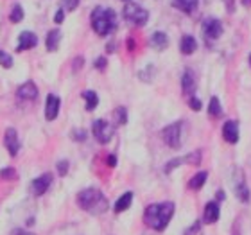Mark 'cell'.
Returning a JSON list of instances; mask_svg holds the SVG:
<instances>
[{"label":"cell","mask_w":251,"mask_h":235,"mask_svg":"<svg viewBox=\"0 0 251 235\" xmlns=\"http://www.w3.org/2000/svg\"><path fill=\"white\" fill-rule=\"evenodd\" d=\"M174 215V203L173 201H163V203L149 205L144 212V223L149 228L156 232H163L169 226Z\"/></svg>","instance_id":"1"},{"label":"cell","mask_w":251,"mask_h":235,"mask_svg":"<svg viewBox=\"0 0 251 235\" xmlns=\"http://www.w3.org/2000/svg\"><path fill=\"white\" fill-rule=\"evenodd\" d=\"M77 205L83 210H86L88 214L94 215L104 214L106 210L110 209L108 198L97 188H84V190H81L77 194Z\"/></svg>","instance_id":"2"},{"label":"cell","mask_w":251,"mask_h":235,"mask_svg":"<svg viewBox=\"0 0 251 235\" xmlns=\"http://www.w3.org/2000/svg\"><path fill=\"white\" fill-rule=\"evenodd\" d=\"M90 22H92V27L94 31L99 34V36H108L117 26V16L115 11L110 9V7H95L90 15Z\"/></svg>","instance_id":"3"},{"label":"cell","mask_w":251,"mask_h":235,"mask_svg":"<svg viewBox=\"0 0 251 235\" xmlns=\"http://www.w3.org/2000/svg\"><path fill=\"white\" fill-rule=\"evenodd\" d=\"M124 18L131 24H135V26H146L147 20H149V13L142 5L127 2L124 5Z\"/></svg>","instance_id":"4"},{"label":"cell","mask_w":251,"mask_h":235,"mask_svg":"<svg viewBox=\"0 0 251 235\" xmlns=\"http://www.w3.org/2000/svg\"><path fill=\"white\" fill-rule=\"evenodd\" d=\"M92 133H94L95 140L99 142V144H108L113 138V135H115V126L110 124L108 120L99 119L92 124Z\"/></svg>","instance_id":"5"},{"label":"cell","mask_w":251,"mask_h":235,"mask_svg":"<svg viewBox=\"0 0 251 235\" xmlns=\"http://www.w3.org/2000/svg\"><path fill=\"white\" fill-rule=\"evenodd\" d=\"M163 142L173 149H178L181 146V122H173L162 131Z\"/></svg>","instance_id":"6"},{"label":"cell","mask_w":251,"mask_h":235,"mask_svg":"<svg viewBox=\"0 0 251 235\" xmlns=\"http://www.w3.org/2000/svg\"><path fill=\"white\" fill-rule=\"evenodd\" d=\"M201 31H203V36L208 42H215L217 38L223 34V24H221L217 18H206L203 22V27H201Z\"/></svg>","instance_id":"7"},{"label":"cell","mask_w":251,"mask_h":235,"mask_svg":"<svg viewBox=\"0 0 251 235\" xmlns=\"http://www.w3.org/2000/svg\"><path fill=\"white\" fill-rule=\"evenodd\" d=\"M50 183H52V174L50 173H45L42 174L40 178H36L34 182H32L31 185V192L34 194V196H43V194L47 192L49 187H50Z\"/></svg>","instance_id":"8"},{"label":"cell","mask_w":251,"mask_h":235,"mask_svg":"<svg viewBox=\"0 0 251 235\" xmlns=\"http://www.w3.org/2000/svg\"><path fill=\"white\" fill-rule=\"evenodd\" d=\"M4 144H5V147H7V153H9L11 157H16V155H18V151H20V138H18L16 130L9 128V130L5 131Z\"/></svg>","instance_id":"9"},{"label":"cell","mask_w":251,"mask_h":235,"mask_svg":"<svg viewBox=\"0 0 251 235\" xmlns=\"http://www.w3.org/2000/svg\"><path fill=\"white\" fill-rule=\"evenodd\" d=\"M237 174H239V180H235V187H233L235 196L241 199L242 203H248L250 201V188H248L246 182H244V174H242L241 169H237Z\"/></svg>","instance_id":"10"},{"label":"cell","mask_w":251,"mask_h":235,"mask_svg":"<svg viewBox=\"0 0 251 235\" xmlns=\"http://www.w3.org/2000/svg\"><path fill=\"white\" fill-rule=\"evenodd\" d=\"M221 210H219V203L217 201H210V203L204 205V214H203V221L206 225H214L219 221Z\"/></svg>","instance_id":"11"},{"label":"cell","mask_w":251,"mask_h":235,"mask_svg":"<svg viewBox=\"0 0 251 235\" xmlns=\"http://www.w3.org/2000/svg\"><path fill=\"white\" fill-rule=\"evenodd\" d=\"M59 104L61 101L56 94H50L47 97V103H45V119L47 120H54L59 113Z\"/></svg>","instance_id":"12"},{"label":"cell","mask_w":251,"mask_h":235,"mask_svg":"<svg viewBox=\"0 0 251 235\" xmlns=\"http://www.w3.org/2000/svg\"><path fill=\"white\" fill-rule=\"evenodd\" d=\"M223 136L228 144H237L239 142V122L235 120H228L223 126Z\"/></svg>","instance_id":"13"},{"label":"cell","mask_w":251,"mask_h":235,"mask_svg":"<svg viewBox=\"0 0 251 235\" xmlns=\"http://www.w3.org/2000/svg\"><path fill=\"white\" fill-rule=\"evenodd\" d=\"M38 45V36L34 32L25 31L20 34V42H18V47H16V52H24V51H29V49L36 47Z\"/></svg>","instance_id":"14"},{"label":"cell","mask_w":251,"mask_h":235,"mask_svg":"<svg viewBox=\"0 0 251 235\" xmlns=\"http://www.w3.org/2000/svg\"><path fill=\"white\" fill-rule=\"evenodd\" d=\"M181 90L187 97H194V92H196V76H194L192 70H185L183 76H181Z\"/></svg>","instance_id":"15"},{"label":"cell","mask_w":251,"mask_h":235,"mask_svg":"<svg viewBox=\"0 0 251 235\" xmlns=\"http://www.w3.org/2000/svg\"><path fill=\"white\" fill-rule=\"evenodd\" d=\"M16 95L24 101H32L38 97V86L32 81H27L20 86V88L16 90Z\"/></svg>","instance_id":"16"},{"label":"cell","mask_w":251,"mask_h":235,"mask_svg":"<svg viewBox=\"0 0 251 235\" xmlns=\"http://www.w3.org/2000/svg\"><path fill=\"white\" fill-rule=\"evenodd\" d=\"M59 42H61V31L59 29H52V31L47 32V51L49 52H56L59 49Z\"/></svg>","instance_id":"17"},{"label":"cell","mask_w":251,"mask_h":235,"mask_svg":"<svg viewBox=\"0 0 251 235\" xmlns=\"http://www.w3.org/2000/svg\"><path fill=\"white\" fill-rule=\"evenodd\" d=\"M173 5L176 9L187 13V15H192L194 11L198 9L199 0H173Z\"/></svg>","instance_id":"18"},{"label":"cell","mask_w":251,"mask_h":235,"mask_svg":"<svg viewBox=\"0 0 251 235\" xmlns=\"http://www.w3.org/2000/svg\"><path fill=\"white\" fill-rule=\"evenodd\" d=\"M149 45H151L152 49H156V51H163V49L169 45V38L165 32H154L151 38H149Z\"/></svg>","instance_id":"19"},{"label":"cell","mask_w":251,"mask_h":235,"mask_svg":"<svg viewBox=\"0 0 251 235\" xmlns=\"http://www.w3.org/2000/svg\"><path fill=\"white\" fill-rule=\"evenodd\" d=\"M179 49H181V52L185 54V56H190V54L198 49V43H196V38L190 36V34H185L183 38H181V43H179Z\"/></svg>","instance_id":"20"},{"label":"cell","mask_w":251,"mask_h":235,"mask_svg":"<svg viewBox=\"0 0 251 235\" xmlns=\"http://www.w3.org/2000/svg\"><path fill=\"white\" fill-rule=\"evenodd\" d=\"M131 201H133V192H124L121 198L117 199L115 203V212L121 214V212H126V210L131 207Z\"/></svg>","instance_id":"21"},{"label":"cell","mask_w":251,"mask_h":235,"mask_svg":"<svg viewBox=\"0 0 251 235\" xmlns=\"http://www.w3.org/2000/svg\"><path fill=\"white\" fill-rule=\"evenodd\" d=\"M83 99L86 101V110L88 111H94L95 108H97V104H99V95L95 94V92H92V90H86V92H84Z\"/></svg>","instance_id":"22"},{"label":"cell","mask_w":251,"mask_h":235,"mask_svg":"<svg viewBox=\"0 0 251 235\" xmlns=\"http://www.w3.org/2000/svg\"><path fill=\"white\" fill-rule=\"evenodd\" d=\"M206 180H208V173H206V171H201V173H198L190 182H188V187L194 188V190H199V188L204 185Z\"/></svg>","instance_id":"23"},{"label":"cell","mask_w":251,"mask_h":235,"mask_svg":"<svg viewBox=\"0 0 251 235\" xmlns=\"http://www.w3.org/2000/svg\"><path fill=\"white\" fill-rule=\"evenodd\" d=\"M208 115L214 117V119H219L223 115V108H221V103L217 97H212L208 103Z\"/></svg>","instance_id":"24"},{"label":"cell","mask_w":251,"mask_h":235,"mask_svg":"<svg viewBox=\"0 0 251 235\" xmlns=\"http://www.w3.org/2000/svg\"><path fill=\"white\" fill-rule=\"evenodd\" d=\"M22 18H24V7L22 5H13V9H11V15H9V20L13 22V24H16V22H22Z\"/></svg>","instance_id":"25"},{"label":"cell","mask_w":251,"mask_h":235,"mask_svg":"<svg viewBox=\"0 0 251 235\" xmlns=\"http://www.w3.org/2000/svg\"><path fill=\"white\" fill-rule=\"evenodd\" d=\"M113 115H115V124L117 126H124L126 122H127V113H126V108H115Z\"/></svg>","instance_id":"26"},{"label":"cell","mask_w":251,"mask_h":235,"mask_svg":"<svg viewBox=\"0 0 251 235\" xmlns=\"http://www.w3.org/2000/svg\"><path fill=\"white\" fill-rule=\"evenodd\" d=\"M183 163H187V160H185V157L183 158H174V160H171V162L167 163V165H165V169H163V171H165V173H171V171H173V169H176V167H179V165H183Z\"/></svg>","instance_id":"27"},{"label":"cell","mask_w":251,"mask_h":235,"mask_svg":"<svg viewBox=\"0 0 251 235\" xmlns=\"http://www.w3.org/2000/svg\"><path fill=\"white\" fill-rule=\"evenodd\" d=\"M185 160H187V163H190V165H199V163H201V151L188 153L187 157H185Z\"/></svg>","instance_id":"28"},{"label":"cell","mask_w":251,"mask_h":235,"mask_svg":"<svg viewBox=\"0 0 251 235\" xmlns=\"http://www.w3.org/2000/svg\"><path fill=\"white\" fill-rule=\"evenodd\" d=\"M0 178L2 180H16V171L13 167H5L0 171Z\"/></svg>","instance_id":"29"},{"label":"cell","mask_w":251,"mask_h":235,"mask_svg":"<svg viewBox=\"0 0 251 235\" xmlns=\"http://www.w3.org/2000/svg\"><path fill=\"white\" fill-rule=\"evenodd\" d=\"M0 65H2V67H5V68L13 67V58H11L7 52H4V51H0Z\"/></svg>","instance_id":"30"},{"label":"cell","mask_w":251,"mask_h":235,"mask_svg":"<svg viewBox=\"0 0 251 235\" xmlns=\"http://www.w3.org/2000/svg\"><path fill=\"white\" fill-rule=\"evenodd\" d=\"M188 106H190V110H194V111H199L201 108H203V104H201V101L194 95V97H188Z\"/></svg>","instance_id":"31"},{"label":"cell","mask_w":251,"mask_h":235,"mask_svg":"<svg viewBox=\"0 0 251 235\" xmlns=\"http://www.w3.org/2000/svg\"><path fill=\"white\" fill-rule=\"evenodd\" d=\"M72 136H74V140L75 142H84L86 140V131L84 130H74Z\"/></svg>","instance_id":"32"},{"label":"cell","mask_w":251,"mask_h":235,"mask_svg":"<svg viewBox=\"0 0 251 235\" xmlns=\"http://www.w3.org/2000/svg\"><path fill=\"white\" fill-rule=\"evenodd\" d=\"M79 5V0H63V11H74Z\"/></svg>","instance_id":"33"},{"label":"cell","mask_w":251,"mask_h":235,"mask_svg":"<svg viewBox=\"0 0 251 235\" xmlns=\"http://www.w3.org/2000/svg\"><path fill=\"white\" fill-rule=\"evenodd\" d=\"M185 235H203L201 234V223H194V225L185 232Z\"/></svg>","instance_id":"34"},{"label":"cell","mask_w":251,"mask_h":235,"mask_svg":"<svg viewBox=\"0 0 251 235\" xmlns=\"http://www.w3.org/2000/svg\"><path fill=\"white\" fill-rule=\"evenodd\" d=\"M67 173H68V162H67V160H61V162H58V174H59V176H65Z\"/></svg>","instance_id":"35"},{"label":"cell","mask_w":251,"mask_h":235,"mask_svg":"<svg viewBox=\"0 0 251 235\" xmlns=\"http://www.w3.org/2000/svg\"><path fill=\"white\" fill-rule=\"evenodd\" d=\"M106 67H108V61H106V58H97V59H95V68H97V70H104Z\"/></svg>","instance_id":"36"},{"label":"cell","mask_w":251,"mask_h":235,"mask_svg":"<svg viewBox=\"0 0 251 235\" xmlns=\"http://www.w3.org/2000/svg\"><path fill=\"white\" fill-rule=\"evenodd\" d=\"M226 4V9H228V13H233L235 11V0H223Z\"/></svg>","instance_id":"37"},{"label":"cell","mask_w":251,"mask_h":235,"mask_svg":"<svg viewBox=\"0 0 251 235\" xmlns=\"http://www.w3.org/2000/svg\"><path fill=\"white\" fill-rule=\"evenodd\" d=\"M84 59L83 58H75L74 59V72H77V70H81V67H83Z\"/></svg>","instance_id":"38"},{"label":"cell","mask_w":251,"mask_h":235,"mask_svg":"<svg viewBox=\"0 0 251 235\" xmlns=\"http://www.w3.org/2000/svg\"><path fill=\"white\" fill-rule=\"evenodd\" d=\"M63 16H65V11L59 9L58 13H56V16H54V20H56V24H61V22H63Z\"/></svg>","instance_id":"39"},{"label":"cell","mask_w":251,"mask_h":235,"mask_svg":"<svg viewBox=\"0 0 251 235\" xmlns=\"http://www.w3.org/2000/svg\"><path fill=\"white\" fill-rule=\"evenodd\" d=\"M108 165H110V167H115V165H117L115 155H110V157H108Z\"/></svg>","instance_id":"40"},{"label":"cell","mask_w":251,"mask_h":235,"mask_svg":"<svg viewBox=\"0 0 251 235\" xmlns=\"http://www.w3.org/2000/svg\"><path fill=\"white\" fill-rule=\"evenodd\" d=\"M215 196H217V201H225V198H226L225 192H223V190H219V192L215 194Z\"/></svg>","instance_id":"41"},{"label":"cell","mask_w":251,"mask_h":235,"mask_svg":"<svg viewBox=\"0 0 251 235\" xmlns=\"http://www.w3.org/2000/svg\"><path fill=\"white\" fill-rule=\"evenodd\" d=\"M13 235H34V234H29V232H24V230H15Z\"/></svg>","instance_id":"42"},{"label":"cell","mask_w":251,"mask_h":235,"mask_svg":"<svg viewBox=\"0 0 251 235\" xmlns=\"http://www.w3.org/2000/svg\"><path fill=\"white\" fill-rule=\"evenodd\" d=\"M242 5H246V7H250V5H251V0H242Z\"/></svg>","instance_id":"43"},{"label":"cell","mask_w":251,"mask_h":235,"mask_svg":"<svg viewBox=\"0 0 251 235\" xmlns=\"http://www.w3.org/2000/svg\"><path fill=\"white\" fill-rule=\"evenodd\" d=\"M233 235H241V232H239V230L235 228V230H233Z\"/></svg>","instance_id":"44"},{"label":"cell","mask_w":251,"mask_h":235,"mask_svg":"<svg viewBox=\"0 0 251 235\" xmlns=\"http://www.w3.org/2000/svg\"><path fill=\"white\" fill-rule=\"evenodd\" d=\"M250 63H251V56H250Z\"/></svg>","instance_id":"45"},{"label":"cell","mask_w":251,"mask_h":235,"mask_svg":"<svg viewBox=\"0 0 251 235\" xmlns=\"http://www.w3.org/2000/svg\"><path fill=\"white\" fill-rule=\"evenodd\" d=\"M126 2H129V0H126Z\"/></svg>","instance_id":"46"}]
</instances>
